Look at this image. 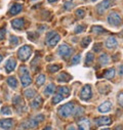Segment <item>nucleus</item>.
Here are the masks:
<instances>
[{"mask_svg": "<svg viewBox=\"0 0 123 130\" xmlns=\"http://www.w3.org/2000/svg\"><path fill=\"white\" fill-rule=\"evenodd\" d=\"M108 23L113 27H119L122 25V17L117 11H111L108 15Z\"/></svg>", "mask_w": 123, "mask_h": 130, "instance_id": "1", "label": "nucleus"}, {"mask_svg": "<svg viewBox=\"0 0 123 130\" xmlns=\"http://www.w3.org/2000/svg\"><path fill=\"white\" fill-rule=\"evenodd\" d=\"M32 54V47L29 46V45H24L23 47H21L18 51V55L19 58L22 61H26L29 59V57Z\"/></svg>", "mask_w": 123, "mask_h": 130, "instance_id": "2", "label": "nucleus"}, {"mask_svg": "<svg viewBox=\"0 0 123 130\" xmlns=\"http://www.w3.org/2000/svg\"><path fill=\"white\" fill-rule=\"evenodd\" d=\"M73 111H74L73 103H69V104H66V105H64V106H62V107L58 109L57 113H58V115H59L60 117L67 118V117H69V116L73 113Z\"/></svg>", "mask_w": 123, "mask_h": 130, "instance_id": "3", "label": "nucleus"}, {"mask_svg": "<svg viewBox=\"0 0 123 130\" xmlns=\"http://www.w3.org/2000/svg\"><path fill=\"white\" fill-rule=\"evenodd\" d=\"M72 52H73V49L69 45H67L66 43L60 44L59 47H58V54L63 57L64 59H68L71 56Z\"/></svg>", "mask_w": 123, "mask_h": 130, "instance_id": "4", "label": "nucleus"}, {"mask_svg": "<svg viewBox=\"0 0 123 130\" xmlns=\"http://www.w3.org/2000/svg\"><path fill=\"white\" fill-rule=\"evenodd\" d=\"M91 95H92L91 86L87 84V85H85V86L82 88V90H81V92H80V99H81L82 101H88L90 97H91Z\"/></svg>", "mask_w": 123, "mask_h": 130, "instance_id": "5", "label": "nucleus"}, {"mask_svg": "<svg viewBox=\"0 0 123 130\" xmlns=\"http://www.w3.org/2000/svg\"><path fill=\"white\" fill-rule=\"evenodd\" d=\"M111 3H112V0H103V1L100 4H98V6H97V12L99 14H103L111 6Z\"/></svg>", "mask_w": 123, "mask_h": 130, "instance_id": "6", "label": "nucleus"}, {"mask_svg": "<svg viewBox=\"0 0 123 130\" xmlns=\"http://www.w3.org/2000/svg\"><path fill=\"white\" fill-rule=\"evenodd\" d=\"M44 120V116L43 115H38L36 117H34L33 119H31L29 122H28V127H31V128H33V127H36L40 122H42Z\"/></svg>", "mask_w": 123, "mask_h": 130, "instance_id": "7", "label": "nucleus"}, {"mask_svg": "<svg viewBox=\"0 0 123 130\" xmlns=\"http://www.w3.org/2000/svg\"><path fill=\"white\" fill-rule=\"evenodd\" d=\"M117 45H118V41H117V39L114 36H110V37L107 38V40H106V46H107V48L114 49V48L117 47Z\"/></svg>", "mask_w": 123, "mask_h": 130, "instance_id": "8", "label": "nucleus"}, {"mask_svg": "<svg viewBox=\"0 0 123 130\" xmlns=\"http://www.w3.org/2000/svg\"><path fill=\"white\" fill-rule=\"evenodd\" d=\"M16 66H17V61L14 58H8L6 63H5V69H6V72L7 73H10L12 72L14 69H16Z\"/></svg>", "mask_w": 123, "mask_h": 130, "instance_id": "9", "label": "nucleus"}, {"mask_svg": "<svg viewBox=\"0 0 123 130\" xmlns=\"http://www.w3.org/2000/svg\"><path fill=\"white\" fill-rule=\"evenodd\" d=\"M11 26L18 30L23 29L25 27V20L24 19H14L11 21Z\"/></svg>", "mask_w": 123, "mask_h": 130, "instance_id": "10", "label": "nucleus"}, {"mask_svg": "<svg viewBox=\"0 0 123 130\" xmlns=\"http://www.w3.org/2000/svg\"><path fill=\"white\" fill-rule=\"evenodd\" d=\"M95 121H96L97 125H99V126H103V125H109V124L111 123V118H110V117H107V116H104V117L97 118Z\"/></svg>", "mask_w": 123, "mask_h": 130, "instance_id": "11", "label": "nucleus"}, {"mask_svg": "<svg viewBox=\"0 0 123 130\" xmlns=\"http://www.w3.org/2000/svg\"><path fill=\"white\" fill-rule=\"evenodd\" d=\"M112 108V103L111 102H105L101 106H99V112L100 113H108Z\"/></svg>", "mask_w": 123, "mask_h": 130, "instance_id": "12", "label": "nucleus"}, {"mask_svg": "<svg viewBox=\"0 0 123 130\" xmlns=\"http://www.w3.org/2000/svg\"><path fill=\"white\" fill-rule=\"evenodd\" d=\"M89 127H90V123L88 119H81L78 122L79 130H89Z\"/></svg>", "mask_w": 123, "mask_h": 130, "instance_id": "13", "label": "nucleus"}, {"mask_svg": "<svg viewBox=\"0 0 123 130\" xmlns=\"http://www.w3.org/2000/svg\"><path fill=\"white\" fill-rule=\"evenodd\" d=\"M0 127L5 130H9L12 127V120L11 119H3L0 120Z\"/></svg>", "mask_w": 123, "mask_h": 130, "instance_id": "14", "label": "nucleus"}, {"mask_svg": "<svg viewBox=\"0 0 123 130\" xmlns=\"http://www.w3.org/2000/svg\"><path fill=\"white\" fill-rule=\"evenodd\" d=\"M59 40H60V36L55 33L52 37H50L49 39H47L46 42H47V44H48L50 47H53V46H55V45L57 44V42H58Z\"/></svg>", "mask_w": 123, "mask_h": 130, "instance_id": "15", "label": "nucleus"}, {"mask_svg": "<svg viewBox=\"0 0 123 130\" xmlns=\"http://www.w3.org/2000/svg\"><path fill=\"white\" fill-rule=\"evenodd\" d=\"M21 82H22V85L23 86H29L31 83H32V78L29 76V74H25V75H22L21 76Z\"/></svg>", "mask_w": 123, "mask_h": 130, "instance_id": "16", "label": "nucleus"}, {"mask_svg": "<svg viewBox=\"0 0 123 130\" xmlns=\"http://www.w3.org/2000/svg\"><path fill=\"white\" fill-rule=\"evenodd\" d=\"M12 104H13L14 107L18 109V111L20 110V107H21V108H24V107H25V104H24L23 100L21 99L20 96H14V99L12 100Z\"/></svg>", "mask_w": 123, "mask_h": 130, "instance_id": "17", "label": "nucleus"}, {"mask_svg": "<svg viewBox=\"0 0 123 130\" xmlns=\"http://www.w3.org/2000/svg\"><path fill=\"white\" fill-rule=\"evenodd\" d=\"M91 32L92 33H96V34H105L107 33V30L101 26H92L91 27Z\"/></svg>", "mask_w": 123, "mask_h": 130, "instance_id": "18", "label": "nucleus"}, {"mask_svg": "<svg viewBox=\"0 0 123 130\" xmlns=\"http://www.w3.org/2000/svg\"><path fill=\"white\" fill-rule=\"evenodd\" d=\"M71 80V76L69 74H67L66 72H63L60 73L58 76H57V81L58 82H69Z\"/></svg>", "mask_w": 123, "mask_h": 130, "instance_id": "19", "label": "nucleus"}, {"mask_svg": "<svg viewBox=\"0 0 123 130\" xmlns=\"http://www.w3.org/2000/svg\"><path fill=\"white\" fill-rule=\"evenodd\" d=\"M22 8H23V6H22L21 4L16 3V4H13V5L10 7V9H9V13H10V14H12V15L18 14V13L22 10Z\"/></svg>", "mask_w": 123, "mask_h": 130, "instance_id": "20", "label": "nucleus"}, {"mask_svg": "<svg viewBox=\"0 0 123 130\" xmlns=\"http://www.w3.org/2000/svg\"><path fill=\"white\" fill-rule=\"evenodd\" d=\"M104 77L108 80H111L115 77V69L114 68H111V69H108L104 72Z\"/></svg>", "mask_w": 123, "mask_h": 130, "instance_id": "21", "label": "nucleus"}, {"mask_svg": "<svg viewBox=\"0 0 123 130\" xmlns=\"http://www.w3.org/2000/svg\"><path fill=\"white\" fill-rule=\"evenodd\" d=\"M41 105H42V99H41V96L35 97V99L33 100V102L31 103V107H32L33 109H38V108H40Z\"/></svg>", "mask_w": 123, "mask_h": 130, "instance_id": "22", "label": "nucleus"}, {"mask_svg": "<svg viewBox=\"0 0 123 130\" xmlns=\"http://www.w3.org/2000/svg\"><path fill=\"white\" fill-rule=\"evenodd\" d=\"M109 60H110V58H109L107 53H103L99 57V63L101 64V66H106V64L109 62Z\"/></svg>", "mask_w": 123, "mask_h": 130, "instance_id": "23", "label": "nucleus"}, {"mask_svg": "<svg viewBox=\"0 0 123 130\" xmlns=\"http://www.w3.org/2000/svg\"><path fill=\"white\" fill-rule=\"evenodd\" d=\"M7 84L11 87V88H17L18 87V81L16 79V77L13 76H10L7 78Z\"/></svg>", "mask_w": 123, "mask_h": 130, "instance_id": "24", "label": "nucleus"}, {"mask_svg": "<svg viewBox=\"0 0 123 130\" xmlns=\"http://www.w3.org/2000/svg\"><path fill=\"white\" fill-rule=\"evenodd\" d=\"M57 91L59 94H62L63 96H68L70 95V89L66 86H63V87H58L57 88Z\"/></svg>", "mask_w": 123, "mask_h": 130, "instance_id": "25", "label": "nucleus"}, {"mask_svg": "<svg viewBox=\"0 0 123 130\" xmlns=\"http://www.w3.org/2000/svg\"><path fill=\"white\" fill-rule=\"evenodd\" d=\"M24 94H25V96L27 97V99H32V97H35L36 91L34 89H32V88H29L24 92Z\"/></svg>", "mask_w": 123, "mask_h": 130, "instance_id": "26", "label": "nucleus"}, {"mask_svg": "<svg viewBox=\"0 0 123 130\" xmlns=\"http://www.w3.org/2000/svg\"><path fill=\"white\" fill-rule=\"evenodd\" d=\"M94 59H95V55H94V53L92 52H88L87 54H86V57H85V64L86 66H89V64L94 61Z\"/></svg>", "mask_w": 123, "mask_h": 130, "instance_id": "27", "label": "nucleus"}, {"mask_svg": "<svg viewBox=\"0 0 123 130\" xmlns=\"http://www.w3.org/2000/svg\"><path fill=\"white\" fill-rule=\"evenodd\" d=\"M45 80H46V77L44 76V75H39V76H37V78H36V85L37 86H41V85H43L44 83H45Z\"/></svg>", "mask_w": 123, "mask_h": 130, "instance_id": "28", "label": "nucleus"}, {"mask_svg": "<svg viewBox=\"0 0 123 130\" xmlns=\"http://www.w3.org/2000/svg\"><path fill=\"white\" fill-rule=\"evenodd\" d=\"M54 91H55V85H54V84H48V85L46 86L44 92H45V94L49 95V94H52Z\"/></svg>", "mask_w": 123, "mask_h": 130, "instance_id": "29", "label": "nucleus"}, {"mask_svg": "<svg viewBox=\"0 0 123 130\" xmlns=\"http://www.w3.org/2000/svg\"><path fill=\"white\" fill-rule=\"evenodd\" d=\"M65 99V97L62 95V94H59V93H57V94H55L54 96H53V99H52V104H54V105H56V104H58V103H60L62 101H63Z\"/></svg>", "mask_w": 123, "mask_h": 130, "instance_id": "30", "label": "nucleus"}, {"mask_svg": "<svg viewBox=\"0 0 123 130\" xmlns=\"http://www.w3.org/2000/svg\"><path fill=\"white\" fill-rule=\"evenodd\" d=\"M59 69H60V66H58V64H50L48 67V71L50 73H55V72L59 71Z\"/></svg>", "mask_w": 123, "mask_h": 130, "instance_id": "31", "label": "nucleus"}, {"mask_svg": "<svg viewBox=\"0 0 123 130\" xmlns=\"http://www.w3.org/2000/svg\"><path fill=\"white\" fill-rule=\"evenodd\" d=\"M90 41H91V38H90V37H85V38H83V40L81 41V46H82L83 48L87 47V46L89 45Z\"/></svg>", "mask_w": 123, "mask_h": 130, "instance_id": "32", "label": "nucleus"}, {"mask_svg": "<svg viewBox=\"0 0 123 130\" xmlns=\"http://www.w3.org/2000/svg\"><path fill=\"white\" fill-rule=\"evenodd\" d=\"M84 30H85V26H84V25H78V26L75 28L74 32H75L76 34H80V33H82Z\"/></svg>", "mask_w": 123, "mask_h": 130, "instance_id": "33", "label": "nucleus"}, {"mask_svg": "<svg viewBox=\"0 0 123 130\" xmlns=\"http://www.w3.org/2000/svg\"><path fill=\"white\" fill-rule=\"evenodd\" d=\"M1 113H2L3 115L9 116V115H11V109H10L9 107H3V108L1 109Z\"/></svg>", "mask_w": 123, "mask_h": 130, "instance_id": "34", "label": "nucleus"}, {"mask_svg": "<svg viewBox=\"0 0 123 130\" xmlns=\"http://www.w3.org/2000/svg\"><path fill=\"white\" fill-rule=\"evenodd\" d=\"M75 14H76V17L78 19H83L85 17V11L83 9H77L76 12H75Z\"/></svg>", "mask_w": 123, "mask_h": 130, "instance_id": "35", "label": "nucleus"}, {"mask_svg": "<svg viewBox=\"0 0 123 130\" xmlns=\"http://www.w3.org/2000/svg\"><path fill=\"white\" fill-rule=\"evenodd\" d=\"M20 76H22V75H25V74H29V71H28V68L27 67H25V66H22L21 68H20Z\"/></svg>", "mask_w": 123, "mask_h": 130, "instance_id": "36", "label": "nucleus"}, {"mask_svg": "<svg viewBox=\"0 0 123 130\" xmlns=\"http://www.w3.org/2000/svg\"><path fill=\"white\" fill-rule=\"evenodd\" d=\"M80 59H81L80 54H77V55L73 56V58H72V63H73V64H77V63H79Z\"/></svg>", "mask_w": 123, "mask_h": 130, "instance_id": "37", "label": "nucleus"}, {"mask_svg": "<svg viewBox=\"0 0 123 130\" xmlns=\"http://www.w3.org/2000/svg\"><path fill=\"white\" fill-rule=\"evenodd\" d=\"M84 113V110L81 108V107H78L77 109H76V112H75V114H74V116L75 117H78V116H80V115H82Z\"/></svg>", "mask_w": 123, "mask_h": 130, "instance_id": "38", "label": "nucleus"}, {"mask_svg": "<svg viewBox=\"0 0 123 130\" xmlns=\"http://www.w3.org/2000/svg\"><path fill=\"white\" fill-rule=\"evenodd\" d=\"M19 43V38L17 36H11L10 37V44L11 45H17Z\"/></svg>", "mask_w": 123, "mask_h": 130, "instance_id": "39", "label": "nucleus"}, {"mask_svg": "<svg viewBox=\"0 0 123 130\" xmlns=\"http://www.w3.org/2000/svg\"><path fill=\"white\" fill-rule=\"evenodd\" d=\"M102 46H103L102 43H95V45H94V50H95V52H99V51L101 50Z\"/></svg>", "mask_w": 123, "mask_h": 130, "instance_id": "40", "label": "nucleus"}, {"mask_svg": "<svg viewBox=\"0 0 123 130\" xmlns=\"http://www.w3.org/2000/svg\"><path fill=\"white\" fill-rule=\"evenodd\" d=\"M118 104L121 107H123V92H120L118 94Z\"/></svg>", "mask_w": 123, "mask_h": 130, "instance_id": "41", "label": "nucleus"}, {"mask_svg": "<svg viewBox=\"0 0 123 130\" xmlns=\"http://www.w3.org/2000/svg\"><path fill=\"white\" fill-rule=\"evenodd\" d=\"M28 37L32 40V41H34L35 40V37H38V34H36V33H33V32H29L28 33Z\"/></svg>", "mask_w": 123, "mask_h": 130, "instance_id": "42", "label": "nucleus"}, {"mask_svg": "<svg viewBox=\"0 0 123 130\" xmlns=\"http://www.w3.org/2000/svg\"><path fill=\"white\" fill-rule=\"evenodd\" d=\"M73 2H70V1H68V2H66L65 3V5H64V7H65V9L66 10H70L72 7H73Z\"/></svg>", "mask_w": 123, "mask_h": 130, "instance_id": "43", "label": "nucleus"}, {"mask_svg": "<svg viewBox=\"0 0 123 130\" xmlns=\"http://www.w3.org/2000/svg\"><path fill=\"white\" fill-rule=\"evenodd\" d=\"M5 36V29L2 28V29H0V41H1Z\"/></svg>", "mask_w": 123, "mask_h": 130, "instance_id": "44", "label": "nucleus"}, {"mask_svg": "<svg viewBox=\"0 0 123 130\" xmlns=\"http://www.w3.org/2000/svg\"><path fill=\"white\" fill-rule=\"evenodd\" d=\"M119 75L123 76V64H121V66L119 67Z\"/></svg>", "mask_w": 123, "mask_h": 130, "instance_id": "45", "label": "nucleus"}, {"mask_svg": "<svg viewBox=\"0 0 123 130\" xmlns=\"http://www.w3.org/2000/svg\"><path fill=\"white\" fill-rule=\"evenodd\" d=\"M123 129V126L122 125H119V126H116L115 127V130H122Z\"/></svg>", "mask_w": 123, "mask_h": 130, "instance_id": "46", "label": "nucleus"}, {"mask_svg": "<svg viewBox=\"0 0 123 130\" xmlns=\"http://www.w3.org/2000/svg\"><path fill=\"white\" fill-rule=\"evenodd\" d=\"M68 130H76V128H75V126L71 125V126H69V127H68Z\"/></svg>", "mask_w": 123, "mask_h": 130, "instance_id": "47", "label": "nucleus"}, {"mask_svg": "<svg viewBox=\"0 0 123 130\" xmlns=\"http://www.w3.org/2000/svg\"><path fill=\"white\" fill-rule=\"evenodd\" d=\"M47 1H48L49 3H53V2H56L57 0H47Z\"/></svg>", "mask_w": 123, "mask_h": 130, "instance_id": "48", "label": "nucleus"}, {"mask_svg": "<svg viewBox=\"0 0 123 130\" xmlns=\"http://www.w3.org/2000/svg\"><path fill=\"white\" fill-rule=\"evenodd\" d=\"M43 130H51V127H50V126H47V127H45Z\"/></svg>", "mask_w": 123, "mask_h": 130, "instance_id": "49", "label": "nucleus"}, {"mask_svg": "<svg viewBox=\"0 0 123 130\" xmlns=\"http://www.w3.org/2000/svg\"><path fill=\"white\" fill-rule=\"evenodd\" d=\"M2 58H3V57H2V55H1V54H0V62H1V60H2Z\"/></svg>", "mask_w": 123, "mask_h": 130, "instance_id": "50", "label": "nucleus"}, {"mask_svg": "<svg viewBox=\"0 0 123 130\" xmlns=\"http://www.w3.org/2000/svg\"><path fill=\"white\" fill-rule=\"evenodd\" d=\"M103 130H110L109 128H105V129H103Z\"/></svg>", "mask_w": 123, "mask_h": 130, "instance_id": "51", "label": "nucleus"}, {"mask_svg": "<svg viewBox=\"0 0 123 130\" xmlns=\"http://www.w3.org/2000/svg\"><path fill=\"white\" fill-rule=\"evenodd\" d=\"M90 1H97V0H90Z\"/></svg>", "mask_w": 123, "mask_h": 130, "instance_id": "52", "label": "nucleus"}, {"mask_svg": "<svg viewBox=\"0 0 123 130\" xmlns=\"http://www.w3.org/2000/svg\"><path fill=\"white\" fill-rule=\"evenodd\" d=\"M0 79H1V76H0Z\"/></svg>", "mask_w": 123, "mask_h": 130, "instance_id": "53", "label": "nucleus"}, {"mask_svg": "<svg viewBox=\"0 0 123 130\" xmlns=\"http://www.w3.org/2000/svg\"><path fill=\"white\" fill-rule=\"evenodd\" d=\"M33 1H35V0H33Z\"/></svg>", "mask_w": 123, "mask_h": 130, "instance_id": "54", "label": "nucleus"}]
</instances>
